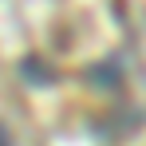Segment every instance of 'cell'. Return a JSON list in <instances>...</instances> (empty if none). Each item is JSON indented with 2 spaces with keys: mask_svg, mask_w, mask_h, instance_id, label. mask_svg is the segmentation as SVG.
I'll list each match as a JSON object with an SVG mask.
<instances>
[{
  "mask_svg": "<svg viewBox=\"0 0 146 146\" xmlns=\"http://www.w3.org/2000/svg\"><path fill=\"white\" fill-rule=\"evenodd\" d=\"M20 79L32 83V87H51L55 67H48V59H44V55H24V59H20Z\"/></svg>",
  "mask_w": 146,
  "mask_h": 146,
  "instance_id": "obj_1",
  "label": "cell"
},
{
  "mask_svg": "<svg viewBox=\"0 0 146 146\" xmlns=\"http://www.w3.org/2000/svg\"><path fill=\"white\" fill-rule=\"evenodd\" d=\"M87 79L95 83L99 91H115L122 83V67H119V59H103V63H91L87 67Z\"/></svg>",
  "mask_w": 146,
  "mask_h": 146,
  "instance_id": "obj_2",
  "label": "cell"
},
{
  "mask_svg": "<svg viewBox=\"0 0 146 146\" xmlns=\"http://www.w3.org/2000/svg\"><path fill=\"white\" fill-rule=\"evenodd\" d=\"M0 146H12V138H8V126L0 122Z\"/></svg>",
  "mask_w": 146,
  "mask_h": 146,
  "instance_id": "obj_3",
  "label": "cell"
}]
</instances>
